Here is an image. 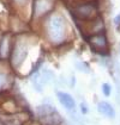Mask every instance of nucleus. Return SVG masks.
<instances>
[{
	"label": "nucleus",
	"instance_id": "1",
	"mask_svg": "<svg viewBox=\"0 0 120 125\" xmlns=\"http://www.w3.org/2000/svg\"><path fill=\"white\" fill-rule=\"evenodd\" d=\"M42 35L50 47L65 45L70 39V28L66 18L60 13H50L43 19Z\"/></svg>",
	"mask_w": 120,
	"mask_h": 125
},
{
	"label": "nucleus",
	"instance_id": "15",
	"mask_svg": "<svg viewBox=\"0 0 120 125\" xmlns=\"http://www.w3.org/2000/svg\"><path fill=\"white\" fill-rule=\"evenodd\" d=\"M80 108H82V112H83V113H87V112H88V107H87V105H85L84 103L80 105Z\"/></svg>",
	"mask_w": 120,
	"mask_h": 125
},
{
	"label": "nucleus",
	"instance_id": "5",
	"mask_svg": "<svg viewBox=\"0 0 120 125\" xmlns=\"http://www.w3.org/2000/svg\"><path fill=\"white\" fill-rule=\"evenodd\" d=\"M53 80H54V73L48 68L36 70L35 73L31 74V85L39 93H41L43 91V87L52 82Z\"/></svg>",
	"mask_w": 120,
	"mask_h": 125
},
{
	"label": "nucleus",
	"instance_id": "14",
	"mask_svg": "<svg viewBox=\"0 0 120 125\" xmlns=\"http://www.w3.org/2000/svg\"><path fill=\"white\" fill-rule=\"evenodd\" d=\"M113 21H114V25H115L117 28H119L120 26V13L118 14V16H115V18H114Z\"/></svg>",
	"mask_w": 120,
	"mask_h": 125
},
{
	"label": "nucleus",
	"instance_id": "16",
	"mask_svg": "<svg viewBox=\"0 0 120 125\" xmlns=\"http://www.w3.org/2000/svg\"><path fill=\"white\" fill-rule=\"evenodd\" d=\"M27 1H29V0H13V2H16V4H18V5H23V4H25Z\"/></svg>",
	"mask_w": 120,
	"mask_h": 125
},
{
	"label": "nucleus",
	"instance_id": "10",
	"mask_svg": "<svg viewBox=\"0 0 120 125\" xmlns=\"http://www.w3.org/2000/svg\"><path fill=\"white\" fill-rule=\"evenodd\" d=\"M55 94H57V98H58L59 103L64 106L66 110L73 111V110L76 108V101H75L73 96L71 95V94L66 93V92H62V91H58Z\"/></svg>",
	"mask_w": 120,
	"mask_h": 125
},
{
	"label": "nucleus",
	"instance_id": "3",
	"mask_svg": "<svg viewBox=\"0 0 120 125\" xmlns=\"http://www.w3.org/2000/svg\"><path fill=\"white\" fill-rule=\"evenodd\" d=\"M36 112L42 125H59L62 122V118L52 105L45 104L39 106L36 108Z\"/></svg>",
	"mask_w": 120,
	"mask_h": 125
},
{
	"label": "nucleus",
	"instance_id": "13",
	"mask_svg": "<svg viewBox=\"0 0 120 125\" xmlns=\"http://www.w3.org/2000/svg\"><path fill=\"white\" fill-rule=\"evenodd\" d=\"M110 92H112V87H110L109 83H103L102 85V93L106 96H109Z\"/></svg>",
	"mask_w": 120,
	"mask_h": 125
},
{
	"label": "nucleus",
	"instance_id": "4",
	"mask_svg": "<svg viewBox=\"0 0 120 125\" xmlns=\"http://www.w3.org/2000/svg\"><path fill=\"white\" fill-rule=\"evenodd\" d=\"M72 13L76 18L84 21H90L99 17V10L97 6L94 2H80L76 5L72 10Z\"/></svg>",
	"mask_w": 120,
	"mask_h": 125
},
{
	"label": "nucleus",
	"instance_id": "6",
	"mask_svg": "<svg viewBox=\"0 0 120 125\" xmlns=\"http://www.w3.org/2000/svg\"><path fill=\"white\" fill-rule=\"evenodd\" d=\"M13 70L11 69L7 62L0 61V93L6 92L11 88L15 81Z\"/></svg>",
	"mask_w": 120,
	"mask_h": 125
},
{
	"label": "nucleus",
	"instance_id": "12",
	"mask_svg": "<svg viewBox=\"0 0 120 125\" xmlns=\"http://www.w3.org/2000/svg\"><path fill=\"white\" fill-rule=\"evenodd\" d=\"M97 110H99V112L101 115L107 117V118L113 119L115 117V111H114L113 106L110 105L109 103H107V101H100L97 104Z\"/></svg>",
	"mask_w": 120,
	"mask_h": 125
},
{
	"label": "nucleus",
	"instance_id": "9",
	"mask_svg": "<svg viewBox=\"0 0 120 125\" xmlns=\"http://www.w3.org/2000/svg\"><path fill=\"white\" fill-rule=\"evenodd\" d=\"M13 41H15V35L12 33L0 35V61L7 62L13 45Z\"/></svg>",
	"mask_w": 120,
	"mask_h": 125
},
{
	"label": "nucleus",
	"instance_id": "2",
	"mask_svg": "<svg viewBox=\"0 0 120 125\" xmlns=\"http://www.w3.org/2000/svg\"><path fill=\"white\" fill-rule=\"evenodd\" d=\"M32 39L30 36L25 33H18L15 35L13 45L11 49L10 56L7 60V63L11 67V69L15 73H19L23 69L24 63L29 57L30 50L32 48Z\"/></svg>",
	"mask_w": 120,
	"mask_h": 125
},
{
	"label": "nucleus",
	"instance_id": "8",
	"mask_svg": "<svg viewBox=\"0 0 120 125\" xmlns=\"http://www.w3.org/2000/svg\"><path fill=\"white\" fill-rule=\"evenodd\" d=\"M87 41H88L90 47L94 49L96 52H99V54H106V52L108 51V49H109L108 39H107L106 35H105L103 32L88 36V37H87Z\"/></svg>",
	"mask_w": 120,
	"mask_h": 125
},
{
	"label": "nucleus",
	"instance_id": "7",
	"mask_svg": "<svg viewBox=\"0 0 120 125\" xmlns=\"http://www.w3.org/2000/svg\"><path fill=\"white\" fill-rule=\"evenodd\" d=\"M53 11V0H34L32 2V18L45 19Z\"/></svg>",
	"mask_w": 120,
	"mask_h": 125
},
{
	"label": "nucleus",
	"instance_id": "11",
	"mask_svg": "<svg viewBox=\"0 0 120 125\" xmlns=\"http://www.w3.org/2000/svg\"><path fill=\"white\" fill-rule=\"evenodd\" d=\"M89 30L85 32L87 36H91V35H96V33H101L105 30V24L103 20L101 19L100 17H96L95 19L90 20L89 21Z\"/></svg>",
	"mask_w": 120,
	"mask_h": 125
}]
</instances>
